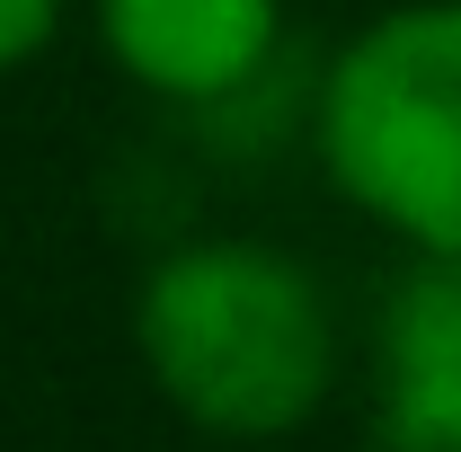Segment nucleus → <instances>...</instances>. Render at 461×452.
<instances>
[{
    "label": "nucleus",
    "instance_id": "obj_1",
    "mask_svg": "<svg viewBox=\"0 0 461 452\" xmlns=\"http://www.w3.org/2000/svg\"><path fill=\"white\" fill-rule=\"evenodd\" d=\"M151 391L213 444H285L338 391L329 284L276 240H177L133 293Z\"/></svg>",
    "mask_w": 461,
    "mask_h": 452
},
{
    "label": "nucleus",
    "instance_id": "obj_2",
    "mask_svg": "<svg viewBox=\"0 0 461 452\" xmlns=\"http://www.w3.org/2000/svg\"><path fill=\"white\" fill-rule=\"evenodd\" d=\"M311 151L408 258H461V0L364 18L311 89Z\"/></svg>",
    "mask_w": 461,
    "mask_h": 452
},
{
    "label": "nucleus",
    "instance_id": "obj_3",
    "mask_svg": "<svg viewBox=\"0 0 461 452\" xmlns=\"http://www.w3.org/2000/svg\"><path fill=\"white\" fill-rule=\"evenodd\" d=\"M89 27L160 107H230L285 54V0H89Z\"/></svg>",
    "mask_w": 461,
    "mask_h": 452
},
{
    "label": "nucleus",
    "instance_id": "obj_4",
    "mask_svg": "<svg viewBox=\"0 0 461 452\" xmlns=\"http://www.w3.org/2000/svg\"><path fill=\"white\" fill-rule=\"evenodd\" d=\"M373 452H461V258H408L382 293Z\"/></svg>",
    "mask_w": 461,
    "mask_h": 452
},
{
    "label": "nucleus",
    "instance_id": "obj_5",
    "mask_svg": "<svg viewBox=\"0 0 461 452\" xmlns=\"http://www.w3.org/2000/svg\"><path fill=\"white\" fill-rule=\"evenodd\" d=\"M62 18H71V0H0V80L45 54L62 36Z\"/></svg>",
    "mask_w": 461,
    "mask_h": 452
}]
</instances>
